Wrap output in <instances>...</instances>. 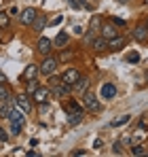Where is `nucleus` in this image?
I'll use <instances>...</instances> for the list:
<instances>
[{
  "instance_id": "nucleus-1",
  "label": "nucleus",
  "mask_w": 148,
  "mask_h": 157,
  "mask_svg": "<svg viewBox=\"0 0 148 157\" xmlns=\"http://www.w3.org/2000/svg\"><path fill=\"white\" fill-rule=\"evenodd\" d=\"M57 64H59L57 57H45V62H43L40 68H38V72H43V75H51V72L57 68Z\"/></svg>"
},
{
  "instance_id": "nucleus-2",
  "label": "nucleus",
  "mask_w": 148,
  "mask_h": 157,
  "mask_svg": "<svg viewBox=\"0 0 148 157\" xmlns=\"http://www.w3.org/2000/svg\"><path fill=\"white\" fill-rule=\"evenodd\" d=\"M146 136H148V128H144V123H142L138 130H135L133 134H131V136H129V142H131V144H138V142H142Z\"/></svg>"
},
{
  "instance_id": "nucleus-3",
  "label": "nucleus",
  "mask_w": 148,
  "mask_h": 157,
  "mask_svg": "<svg viewBox=\"0 0 148 157\" xmlns=\"http://www.w3.org/2000/svg\"><path fill=\"white\" fill-rule=\"evenodd\" d=\"M83 100H85V106H87L89 110H99V100L95 98V94L85 91V94H83Z\"/></svg>"
},
{
  "instance_id": "nucleus-4",
  "label": "nucleus",
  "mask_w": 148,
  "mask_h": 157,
  "mask_svg": "<svg viewBox=\"0 0 148 157\" xmlns=\"http://www.w3.org/2000/svg\"><path fill=\"white\" fill-rule=\"evenodd\" d=\"M36 15H38V13H36V9L28 6L24 13H21V24H24V26H32V24H34V19H36Z\"/></svg>"
},
{
  "instance_id": "nucleus-5",
  "label": "nucleus",
  "mask_w": 148,
  "mask_h": 157,
  "mask_svg": "<svg viewBox=\"0 0 148 157\" xmlns=\"http://www.w3.org/2000/svg\"><path fill=\"white\" fill-rule=\"evenodd\" d=\"M49 96H51V89H49V87H36V89H34V100H36V102H40V104H43V102H47V100H49Z\"/></svg>"
},
{
  "instance_id": "nucleus-6",
  "label": "nucleus",
  "mask_w": 148,
  "mask_h": 157,
  "mask_svg": "<svg viewBox=\"0 0 148 157\" xmlns=\"http://www.w3.org/2000/svg\"><path fill=\"white\" fill-rule=\"evenodd\" d=\"M9 121H15V123H19V125H25V113L21 108H11Z\"/></svg>"
},
{
  "instance_id": "nucleus-7",
  "label": "nucleus",
  "mask_w": 148,
  "mask_h": 157,
  "mask_svg": "<svg viewBox=\"0 0 148 157\" xmlns=\"http://www.w3.org/2000/svg\"><path fill=\"white\" fill-rule=\"evenodd\" d=\"M55 87V96H70L72 94V85H68V83H64V81H59L57 85H53Z\"/></svg>"
},
{
  "instance_id": "nucleus-8",
  "label": "nucleus",
  "mask_w": 148,
  "mask_h": 157,
  "mask_svg": "<svg viewBox=\"0 0 148 157\" xmlns=\"http://www.w3.org/2000/svg\"><path fill=\"white\" fill-rule=\"evenodd\" d=\"M61 81L68 83V85H74V83L78 81V70H76V68H68V70L61 75Z\"/></svg>"
},
{
  "instance_id": "nucleus-9",
  "label": "nucleus",
  "mask_w": 148,
  "mask_h": 157,
  "mask_svg": "<svg viewBox=\"0 0 148 157\" xmlns=\"http://www.w3.org/2000/svg\"><path fill=\"white\" fill-rule=\"evenodd\" d=\"M17 106H19L21 110H24L25 115H28V113L32 110V100L28 98V94H21V96H17Z\"/></svg>"
},
{
  "instance_id": "nucleus-10",
  "label": "nucleus",
  "mask_w": 148,
  "mask_h": 157,
  "mask_svg": "<svg viewBox=\"0 0 148 157\" xmlns=\"http://www.w3.org/2000/svg\"><path fill=\"white\" fill-rule=\"evenodd\" d=\"M99 32H102V38H106V40H110V38H114L117 34H119V30L114 26H110V24H106V26L99 28Z\"/></svg>"
},
{
  "instance_id": "nucleus-11",
  "label": "nucleus",
  "mask_w": 148,
  "mask_h": 157,
  "mask_svg": "<svg viewBox=\"0 0 148 157\" xmlns=\"http://www.w3.org/2000/svg\"><path fill=\"white\" fill-rule=\"evenodd\" d=\"M114 96H117V87H114L112 83H104V85H102V98L112 100Z\"/></svg>"
},
{
  "instance_id": "nucleus-12",
  "label": "nucleus",
  "mask_w": 148,
  "mask_h": 157,
  "mask_svg": "<svg viewBox=\"0 0 148 157\" xmlns=\"http://www.w3.org/2000/svg\"><path fill=\"white\" fill-rule=\"evenodd\" d=\"M125 47V36H114V38H110L108 40V49H112V51H119V49H123Z\"/></svg>"
},
{
  "instance_id": "nucleus-13",
  "label": "nucleus",
  "mask_w": 148,
  "mask_h": 157,
  "mask_svg": "<svg viewBox=\"0 0 148 157\" xmlns=\"http://www.w3.org/2000/svg\"><path fill=\"white\" fill-rule=\"evenodd\" d=\"M89 85H91V81H89L87 77H83V78L78 77V81H76V83L72 85V89H76L78 94H85V91L89 89Z\"/></svg>"
},
{
  "instance_id": "nucleus-14",
  "label": "nucleus",
  "mask_w": 148,
  "mask_h": 157,
  "mask_svg": "<svg viewBox=\"0 0 148 157\" xmlns=\"http://www.w3.org/2000/svg\"><path fill=\"white\" fill-rule=\"evenodd\" d=\"M51 45H53V43H51L49 38H40V40H38V53H43V55H49L51 49H53Z\"/></svg>"
},
{
  "instance_id": "nucleus-15",
  "label": "nucleus",
  "mask_w": 148,
  "mask_h": 157,
  "mask_svg": "<svg viewBox=\"0 0 148 157\" xmlns=\"http://www.w3.org/2000/svg\"><path fill=\"white\" fill-rule=\"evenodd\" d=\"M80 121H83V108H80V110L68 113V123H70V125H78Z\"/></svg>"
},
{
  "instance_id": "nucleus-16",
  "label": "nucleus",
  "mask_w": 148,
  "mask_h": 157,
  "mask_svg": "<svg viewBox=\"0 0 148 157\" xmlns=\"http://www.w3.org/2000/svg\"><path fill=\"white\" fill-rule=\"evenodd\" d=\"M146 36H148V30L144 26H138L135 30H133V38H135V40L142 43V40H146Z\"/></svg>"
},
{
  "instance_id": "nucleus-17",
  "label": "nucleus",
  "mask_w": 148,
  "mask_h": 157,
  "mask_svg": "<svg viewBox=\"0 0 148 157\" xmlns=\"http://www.w3.org/2000/svg\"><path fill=\"white\" fill-rule=\"evenodd\" d=\"M131 119V115H121V117H117V119H112V123H110V128H121L125 125L127 121Z\"/></svg>"
},
{
  "instance_id": "nucleus-18",
  "label": "nucleus",
  "mask_w": 148,
  "mask_h": 157,
  "mask_svg": "<svg viewBox=\"0 0 148 157\" xmlns=\"http://www.w3.org/2000/svg\"><path fill=\"white\" fill-rule=\"evenodd\" d=\"M91 47H93L95 51H102V49L108 47V40H106V38H93V40H91Z\"/></svg>"
},
{
  "instance_id": "nucleus-19",
  "label": "nucleus",
  "mask_w": 148,
  "mask_h": 157,
  "mask_svg": "<svg viewBox=\"0 0 148 157\" xmlns=\"http://www.w3.org/2000/svg\"><path fill=\"white\" fill-rule=\"evenodd\" d=\"M36 75H38V66H34V64H30L24 70V78H36Z\"/></svg>"
},
{
  "instance_id": "nucleus-20",
  "label": "nucleus",
  "mask_w": 148,
  "mask_h": 157,
  "mask_svg": "<svg viewBox=\"0 0 148 157\" xmlns=\"http://www.w3.org/2000/svg\"><path fill=\"white\" fill-rule=\"evenodd\" d=\"M11 108H13V106L9 104V100H4V104L0 106V117H2V119H9V117H11Z\"/></svg>"
},
{
  "instance_id": "nucleus-21",
  "label": "nucleus",
  "mask_w": 148,
  "mask_h": 157,
  "mask_svg": "<svg viewBox=\"0 0 148 157\" xmlns=\"http://www.w3.org/2000/svg\"><path fill=\"white\" fill-rule=\"evenodd\" d=\"M32 26H34V30H43V28L47 26V17L45 15H36V19H34Z\"/></svg>"
},
{
  "instance_id": "nucleus-22",
  "label": "nucleus",
  "mask_w": 148,
  "mask_h": 157,
  "mask_svg": "<svg viewBox=\"0 0 148 157\" xmlns=\"http://www.w3.org/2000/svg\"><path fill=\"white\" fill-rule=\"evenodd\" d=\"M55 45H59V47L68 45V34H66V32H59V34L55 36Z\"/></svg>"
},
{
  "instance_id": "nucleus-23",
  "label": "nucleus",
  "mask_w": 148,
  "mask_h": 157,
  "mask_svg": "<svg viewBox=\"0 0 148 157\" xmlns=\"http://www.w3.org/2000/svg\"><path fill=\"white\" fill-rule=\"evenodd\" d=\"M11 98V91H9V87L4 85V83H0V100L4 102V100H9Z\"/></svg>"
},
{
  "instance_id": "nucleus-24",
  "label": "nucleus",
  "mask_w": 148,
  "mask_h": 157,
  "mask_svg": "<svg viewBox=\"0 0 148 157\" xmlns=\"http://www.w3.org/2000/svg\"><path fill=\"white\" fill-rule=\"evenodd\" d=\"M89 26H91V30H93V32H98L99 28H102V17H99V15L91 17V24H89Z\"/></svg>"
},
{
  "instance_id": "nucleus-25",
  "label": "nucleus",
  "mask_w": 148,
  "mask_h": 157,
  "mask_svg": "<svg viewBox=\"0 0 148 157\" xmlns=\"http://www.w3.org/2000/svg\"><path fill=\"white\" fill-rule=\"evenodd\" d=\"M36 87V78H25V91H34Z\"/></svg>"
},
{
  "instance_id": "nucleus-26",
  "label": "nucleus",
  "mask_w": 148,
  "mask_h": 157,
  "mask_svg": "<svg viewBox=\"0 0 148 157\" xmlns=\"http://www.w3.org/2000/svg\"><path fill=\"white\" fill-rule=\"evenodd\" d=\"M131 153H133V155H144V153H146V149H144V147H142V144L138 142V144H133Z\"/></svg>"
},
{
  "instance_id": "nucleus-27",
  "label": "nucleus",
  "mask_w": 148,
  "mask_h": 157,
  "mask_svg": "<svg viewBox=\"0 0 148 157\" xmlns=\"http://www.w3.org/2000/svg\"><path fill=\"white\" fill-rule=\"evenodd\" d=\"M127 62H131V64L140 62V53H138V51H131V53H127Z\"/></svg>"
},
{
  "instance_id": "nucleus-28",
  "label": "nucleus",
  "mask_w": 148,
  "mask_h": 157,
  "mask_svg": "<svg viewBox=\"0 0 148 157\" xmlns=\"http://www.w3.org/2000/svg\"><path fill=\"white\" fill-rule=\"evenodd\" d=\"M21 128H24V125H19V123H15V121H11V134H13V136H17V134H21Z\"/></svg>"
},
{
  "instance_id": "nucleus-29",
  "label": "nucleus",
  "mask_w": 148,
  "mask_h": 157,
  "mask_svg": "<svg viewBox=\"0 0 148 157\" xmlns=\"http://www.w3.org/2000/svg\"><path fill=\"white\" fill-rule=\"evenodd\" d=\"M61 21H64V17H61V15H57V17H53L51 21H47V24H49V26H59Z\"/></svg>"
},
{
  "instance_id": "nucleus-30",
  "label": "nucleus",
  "mask_w": 148,
  "mask_h": 157,
  "mask_svg": "<svg viewBox=\"0 0 148 157\" xmlns=\"http://www.w3.org/2000/svg\"><path fill=\"white\" fill-rule=\"evenodd\" d=\"M9 24V13H0V28H4Z\"/></svg>"
},
{
  "instance_id": "nucleus-31",
  "label": "nucleus",
  "mask_w": 148,
  "mask_h": 157,
  "mask_svg": "<svg viewBox=\"0 0 148 157\" xmlns=\"http://www.w3.org/2000/svg\"><path fill=\"white\" fill-rule=\"evenodd\" d=\"M66 110H68V113H72V110H80V106L76 104V102H70V104L66 106Z\"/></svg>"
},
{
  "instance_id": "nucleus-32",
  "label": "nucleus",
  "mask_w": 148,
  "mask_h": 157,
  "mask_svg": "<svg viewBox=\"0 0 148 157\" xmlns=\"http://www.w3.org/2000/svg\"><path fill=\"white\" fill-rule=\"evenodd\" d=\"M72 32L76 34V36H83V34H85V30H83L80 26H74V28H72Z\"/></svg>"
},
{
  "instance_id": "nucleus-33",
  "label": "nucleus",
  "mask_w": 148,
  "mask_h": 157,
  "mask_svg": "<svg viewBox=\"0 0 148 157\" xmlns=\"http://www.w3.org/2000/svg\"><path fill=\"white\" fill-rule=\"evenodd\" d=\"M6 140H9V134H6V132L0 128V142H6Z\"/></svg>"
},
{
  "instance_id": "nucleus-34",
  "label": "nucleus",
  "mask_w": 148,
  "mask_h": 157,
  "mask_svg": "<svg viewBox=\"0 0 148 157\" xmlns=\"http://www.w3.org/2000/svg\"><path fill=\"white\" fill-rule=\"evenodd\" d=\"M9 15H19V9H17V6H11V11H9Z\"/></svg>"
},
{
  "instance_id": "nucleus-35",
  "label": "nucleus",
  "mask_w": 148,
  "mask_h": 157,
  "mask_svg": "<svg viewBox=\"0 0 148 157\" xmlns=\"http://www.w3.org/2000/svg\"><path fill=\"white\" fill-rule=\"evenodd\" d=\"M45 113H49V106H45V102H43V106H40V115H45Z\"/></svg>"
},
{
  "instance_id": "nucleus-36",
  "label": "nucleus",
  "mask_w": 148,
  "mask_h": 157,
  "mask_svg": "<svg viewBox=\"0 0 148 157\" xmlns=\"http://www.w3.org/2000/svg\"><path fill=\"white\" fill-rule=\"evenodd\" d=\"M13 155H25V151H24V149H15V151H13Z\"/></svg>"
},
{
  "instance_id": "nucleus-37",
  "label": "nucleus",
  "mask_w": 148,
  "mask_h": 157,
  "mask_svg": "<svg viewBox=\"0 0 148 157\" xmlns=\"http://www.w3.org/2000/svg\"><path fill=\"white\" fill-rule=\"evenodd\" d=\"M59 81H61V78H57V77H51V81H49V83H51V85H57Z\"/></svg>"
},
{
  "instance_id": "nucleus-38",
  "label": "nucleus",
  "mask_w": 148,
  "mask_h": 157,
  "mask_svg": "<svg viewBox=\"0 0 148 157\" xmlns=\"http://www.w3.org/2000/svg\"><path fill=\"white\" fill-rule=\"evenodd\" d=\"M112 24H117V26H125L123 19H112Z\"/></svg>"
},
{
  "instance_id": "nucleus-39",
  "label": "nucleus",
  "mask_w": 148,
  "mask_h": 157,
  "mask_svg": "<svg viewBox=\"0 0 148 157\" xmlns=\"http://www.w3.org/2000/svg\"><path fill=\"white\" fill-rule=\"evenodd\" d=\"M25 155H30V157H38V153H36V151H25Z\"/></svg>"
},
{
  "instance_id": "nucleus-40",
  "label": "nucleus",
  "mask_w": 148,
  "mask_h": 157,
  "mask_svg": "<svg viewBox=\"0 0 148 157\" xmlns=\"http://www.w3.org/2000/svg\"><path fill=\"white\" fill-rule=\"evenodd\" d=\"M0 83H6V77H4L2 72H0Z\"/></svg>"
},
{
  "instance_id": "nucleus-41",
  "label": "nucleus",
  "mask_w": 148,
  "mask_h": 157,
  "mask_svg": "<svg viewBox=\"0 0 148 157\" xmlns=\"http://www.w3.org/2000/svg\"><path fill=\"white\" fill-rule=\"evenodd\" d=\"M119 2H127V0H119Z\"/></svg>"
}]
</instances>
